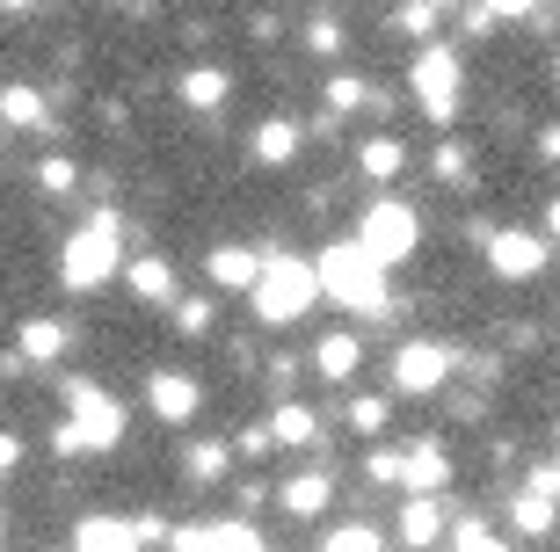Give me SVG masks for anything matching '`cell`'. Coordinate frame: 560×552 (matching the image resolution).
I'll return each mask as SVG.
<instances>
[{"label": "cell", "instance_id": "1", "mask_svg": "<svg viewBox=\"0 0 560 552\" xmlns=\"http://www.w3.org/2000/svg\"><path fill=\"white\" fill-rule=\"evenodd\" d=\"M313 269H320V291H328L342 313H364V320H386V313H400L394 298H386V262H372L357 240L328 247Z\"/></svg>", "mask_w": 560, "mask_h": 552}, {"label": "cell", "instance_id": "2", "mask_svg": "<svg viewBox=\"0 0 560 552\" xmlns=\"http://www.w3.org/2000/svg\"><path fill=\"white\" fill-rule=\"evenodd\" d=\"M313 298H320V269L299 262V255H262V277H255V313H262L270 328H291Z\"/></svg>", "mask_w": 560, "mask_h": 552}, {"label": "cell", "instance_id": "3", "mask_svg": "<svg viewBox=\"0 0 560 552\" xmlns=\"http://www.w3.org/2000/svg\"><path fill=\"white\" fill-rule=\"evenodd\" d=\"M117 262H125V240H117V219H88L73 240H66V262H59V277L73 291H95V284H109L117 277Z\"/></svg>", "mask_w": 560, "mask_h": 552}, {"label": "cell", "instance_id": "4", "mask_svg": "<svg viewBox=\"0 0 560 552\" xmlns=\"http://www.w3.org/2000/svg\"><path fill=\"white\" fill-rule=\"evenodd\" d=\"M416 240H422V219L400 197H378V204H364V219H357V247L372 255V262H408L416 255Z\"/></svg>", "mask_w": 560, "mask_h": 552}, {"label": "cell", "instance_id": "5", "mask_svg": "<svg viewBox=\"0 0 560 552\" xmlns=\"http://www.w3.org/2000/svg\"><path fill=\"white\" fill-rule=\"evenodd\" d=\"M408 81H416V103H422V117H430V124H452L458 117V51H452V44H422Z\"/></svg>", "mask_w": 560, "mask_h": 552}, {"label": "cell", "instance_id": "6", "mask_svg": "<svg viewBox=\"0 0 560 552\" xmlns=\"http://www.w3.org/2000/svg\"><path fill=\"white\" fill-rule=\"evenodd\" d=\"M66 414H73V436H81V450H109L117 436H125V408L109 400L103 386H66Z\"/></svg>", "mask_w": 560, "mask_h": 552}, {"label": "cell", "instance_id": "7", "mask_svg": "<svg viewBox=\"0 0 560 552\" xmlns=\"http://www.w3.org/2000/svg\"><path fill=\"white\" fill-rule=\"evenodd\" d=\"M452 364H458V356L444 342H408L394 356V392H436L444 378H452Z\"/></svg>", "mask_w": 560, "mask_h": 552}, {"label": "cell", "instance_id": "8", "mask_svg": "<svg viewBox=\"0 0 560 552\" xmlns=\"http://www.w3.org/2000/svg\"><path fill=\"white\" fill-rule=\"evenodd\" d=\"M546 262H553V255H546L539 233H488V269H495L502 284H524V277H539Z\"/></svg>", "mask_w": 560, "mask_h": 552}, {"label": "cell", "instance_id": "9", "mask_svg": "<svg viewBox=\"0 0 560 552\" xmlns=\"http://www.w3.org/2000/svg\"><path fill=\"white\" fill-rule=\"evenodd\" d=\"M175 552H270L255 524H211V531H175Z\"/></svg>", "mask_w": 560, "mask_h": 552}, {"label": "cell", "instance_id": "10", "mask_svg": "<svg viewBox=\"0 0 560 552\" xmlns=\"http://www.w3.org/2000/svg\"><path fill=\"white\" fill-rule=\"evenodd\" d=\"M400 545L408 552H430L436 538H444V509H436V494H408V509H400Z\"/></svg>", "mask_w": 560, "mask_h": 552}, {"label": "cell", "instance_id": "11", "mask_svg": "<svg viewBox=\"0 0 560 552\" xmlns=\"http://www.w3.org/2000/svg\"><path fill=\"white\" fill-rule=\"evenodd\" d=\"M145 400H153L161 422H189V414H197V378H183V371H153Z\"/></svg>", "mask_w": 560, "mask_h": 552}, {"label": "cell", "instance_id": "12", "mask_svg": "<svg viewBox=\"0 0 560 552\" xmlns=\"http://www.w3.org/2000/svg\"><path fill=\"white\" fill-rule=\"evenodd\" d=\"M66 342H73V328H66V320H22V328H15L22 364H59Z\"/></svg>", "mask_w": 560, "mask_h": 552}, {"label": "cell", "instance_id": "13", "mask_svg": "<svg viewBox=\"0 0 560 552\" xmlns=\"http://www.w3.org/2000/svg\"><path fill=\"white\" fill-rule=\"evenodd\" d=\"M73 552H139V524H125V516H88L81 531H73Z\"/></svg>", "mask_w": 560, "mask_h": 552}, {"label": "cell", "instance_id": "14", "mask_svg": "<svg viewBox=\"0 0 560 552\" xmlns=\"http://www.w3.org/2000/svg\"><path fill=\"white\" fill-rule=\"evenodd\" d=\"M211 284L219 291H255V277H262V255H248V247H211Z\"/></svg>", "mask_w": 560, "mask_h": 552}, {"label": "cell", "instance_id": "15", "mask_svg": "<svg viewBox=\"0 0 560 552\" xmlns=\"http://www.w3.org/2000/svg\"><path fill=\"white\" fill-rule=\"evenodd\" d=\"M357 364H364V342H357V334H328V342L313 349V371H320L328 386H350Z\"/></svg>", "mask_w": 560, "mask_h": 552}, {"label": "cell", "instance_id": "16", "mask_svg": "<svg viewBox=\"0 0 560 552\" xmlns=\"http://www.w3.org/2000/svg\"><path fill=\"white\" fill-rule=\"evenodd\" d=\"M248 153H255L262 167H284L291 153H299V124H291V117H270V124H255V131H248Z\"/></svg>", "mask_w": 560, "mask_h": 552}, {"label": "cell", "instance_id": "17", "mask_svg": "<svg viewBox=\"0 0 560 552\" xmlns=\"http://www.w3.org/2000/svg\"><path fill=\"white\" fill-rule=\"evenodd\" d=\"M452 488V458L436 444H416L408 450V494H444Z\"/></svg>", "mask_w": 560, "mask_h": 552}, {"label": "cell", "instance_id": "18", "mask_svg": "<svg viewBox=\"0 0 560 552\" xmlns=\"http://www.w3.org/2000/svg\"><path fill=\"white\" fill-rule=\"evenodd\" d=\"M328 472H291V480H284V488H277V502H284V509L291 516H320V509H328Z\"/></svg>", "mask_w": 560, "mask_h": 552}, {"label": "cell", "instance_id": "19", "mask_svg": "<svg viewBox=\"0 0 560 552\" xmlns=\"http://www.w3.org/2000/svg\"><path fill=\"white\" fill-rule=\"evenodd\" d=\"M357 167H364L372 183H394L400 167H408V145H400V139H364V145H357Z\"/></svg>", "mask_w": 560, "mask_h": 552}, {"label": "cell", "instance_id": "20", "mask_svg": "<svg viewBox=\"0 0 560 552\" xmlns=\"http://www.w3.org/2000/svg\"><path fill=\"white\" fill-rule=\"evenodd\" d=\"M125 277H131V291H139V298H153V306H161V298H175V269H167L161 255H139V262H125Z\"/></svg>", "mask_w": 560, "mask_h": 552}, {"label": "cell", "instance_id": "21", "mask_svg": "<svg viewBox=\"0 0 560 552\" xmlns=\"http://www.w3.org/2000/svg\"><path fill=\"white\" fill-rule=\"evenodd\" d=\"M226 73H219V66H189V73H183V103L189 109H219V103H226Z\"/></svg>", "mask_w": 560, "mask_h": 552}, {"label": "cell", "instance_id": "22", "mask_svg": "<svg viewBox=\"0 0 560 552\" xmlns=\"http://www.w3.org/2000/svg\"><path fill=\"white\" fill-rule=\"evenodd\" d=\"M0 117L22 124V131H44V95L37 87H0Z\"/></svg>", "mask_w": 560, "mask_h": 552}, {"label": "cell", "instance_id": "23", "mask_svg": "<svg viewBox=\"0 0 560 552\" xmlns=\"http://www.w3.org/2000/svg\"><path fill=\"white\" fill-rule=\"evenodd\" d=\"M183 472L197 480V488H211V480L226 472V444H211V436H197V444L183 450Z\"/></svg>", "mask_w": 560, "mask_h": 552}, {"label": "cell", "instance_id": "24", "mask_svg": "<svg viewBox=\"0 0 560 552\" xmlns=\"http://www.w3.org/2000/svg\"><path fill=\"white\" fill-rule=\"evenodd\" d=\"M270 430H277V444H299V450H306V444H320V414H306V408H277Z\"/></svg>", "mask_w": 560, "mask_h": 552}, {"label": "cell", "instance_id": "25", "mask_svg": "<svg viewBox=\"0 0 560 552\" xmlns=\"http://www.w3.org/2000/svg\"><path fill=\"white\" fill-rule=\"evenodd\" d=\"M357 103L386 109V95H378L372 81H357V73H335V81H328V109H357Z\"/></svg>", "mask_w": 560, "mask_h": 552}, {"label": "cell", "instance_id": "26", "mask_svg": "<svg viewBox=\"0 0 560 552\" xmlns=\"http://www.w3.org/2000/svg\"><path fill=\"white\" fill-rule=\"evenodd\" d=\"M364 480H372V488H408V458H394V450H372V458H364Z\"/></svg>", "mask_w": 560, "mask_h": 552}, {"label": "cell", "instance_id": "27", "mask_svg": "<svg viewBox=\"0 0 560 552\" xmlns=\"http://www.w3.org/2000/svg\"><path fill=\"white\" fill-rule=\"evenodd\" d=\"M320 552H386V538H378L372 524H342V531H335Z\"/></svg>", "mask_w": 560, "mask_h": 552}, {"label": "cell", "instance_id": "28", "mask_svg": "<svg viewBox=\"0 0 560 552\" xmlns=\"http://www.w3.org/2000/svg\"><path fill=\"white\" fill-rule=\"evenodd\" d=\"M350 430H357V436H378V430H386V400H378V392L350 400Z\"/></svg>", "mask_w": 560, "mask_h": 552}, {"label": "cell", "instance_id": "29", "mask_svg": "<svg viewBox=\"0 0 560 552\" xmlns=\"http://www.w3.org/2000/svg\"><path fill=\"white\" fill-rule=\"evenodd\" d=\"M394 30H400V37H422V44H430V30H436V0H416V8H400Z\"/></svg>", "mask_w": 560, "mask_h": 552}, {"label": "cell", "instance_id": "30", "mask_svg": "<svg viewBox=\"0 0 560 552\" xmlns=\"http://www.w3.org/2000/svg\"><path fill=\"white\" fill-rule=\"evenodd\" d=\"M37 183H44V189H51V197H66V189L81 183V167L66 161V153H51V161H44V167H37Z\"/></svg>", "mask_w": 560, "mask_h": 552}, {"label": "cell", "instance_id": "31", "mask_svg": "<svg viewBox=\"0 0 560 552\" xmlns=\"http://www.w3.org/2000/svg\"><path fill=\"white\" fill-rule=\"evenodd\" d=\"M175 334H211V298H183L175 306Z\"/></svg>", "mask_w": 560, "mask_h": 552}, {"label": "cell", "instance_id": "32", "mask_svg": "<svg viewBox=\"0 0 560 552\" xmlns=\"http://www.w3.org/2000/svg\"><path fill=\"white\" fill-rule=\"evenodd\" d=\"M452 552H510V545H502L495 531H480V524H458V531H452Z\"/></svg>", "mask_w": 560, "mask_h": 552}, {"label": "cell", "instance_id": "33", "mask_svg": "<svg viewBox=\"0 0 560 552\" xmlns=\"http://www.w3.org/2000/svg\"><path fill=\"white\" fill-rule=\"evenodd\" d=\"M306 51H342V22H306Z\"/></svg>", "mask_w": 560, "mask_h": 552}, {"label": "cell", "instance_id": "34", "mask_svg": "<svg viewBox=\"0 0 560 552\" xmlns=\"http://www.w3.org/2000/svg\"><path fill=\"white\" fill-rule=\"evenodd\" d=\"M436 175L444 183H466V145H436Z\"/></svg>", "mask_w": 560, "mask_h": 552}, {"label": "cell", "instance_id": "35", "mask_svg": "<svg viewBox=\"0 0 560 552\" xmlns=\"http://www.w3.org/2000/svg\"><path fill=\"white\" fill-rule=\"evenodd\" d=\"M233 444H241V458H262V450L277 444V430H270V422H262V430H241V436H233Z\"/></svg>", "mask_w": 560, "mask_h": 552}, {"label": "cell", "instance_id": "36", "mask_svg": "<svg viewBox=\"0 0 560 552\" xmlns=\"http://www.w3.org/2000/svg\"><path fill=\"white\" fill-rule=\"evenodd\" d=\"M539 161H560V124H546V131H539Z\"/></svg>", "mask_w": 560, "mask_h": 552}, {"label": "cell", "instance_id": "37", "mask_svg": "<svg viewBox=\"0 0 560 552\" xmlns=\"http://www.w3.org/2000/svg\"><path fill=\"white\" fill-rule=\"evenodd\" d=\"M8 466H22V436H0V472Z\"/></svg>", "mask_w": 560, "mask_h": 552}, {"label": "cell", "instance_id": "38", "mask_svg": "<svg viewBox=\"0 0 560 552\" xmlns=\"http://www.w3.org/2000/svg\"><path fill=\"white\" fill-rule=\"evenodd\" d=\"M488 8H495V15H532L539 0H488Z\"/></svg>", "mask_w": 560, "mask_h": 552}, {"label": "cell", "instance_id": "39", "mask_svg": "<svg viewBox=\"0 0 560 552\" xmlns=\"http://www.w3.org/2000/svg\"><path fill=\"white\" fill-rule=\"evenodd\" d=\"M546 225H553V240H560V197H553V211H546Z\"/></svg>", "mask_w": 560, "mask_h": 552}, {"label": "cell", "instance_id": "40", "mask_svg": "<svg viewBox=\"0 0 560 552\" xmlns=\"http://www.w3.org/2000/svg\"><path fill=\"white\" fill-rule=\"evenodd\" d=\"M0 8H30V0H0Z\"/></svg>", "mask_w": 560, "mask_h": 552}, {"label": "cell", "instance_id": "41", "mask_svg": "<svg viewBox=\"0 0 560 552\" xmlns=\"http://www.w3.org/2000/svg\"><path fill=\"white\" fill-rule=\"evenodd\" d=\"M436 8H452V0H436Z\"/></svg>", "mask_w": 560, "mask_h": 552}]
</instances>
